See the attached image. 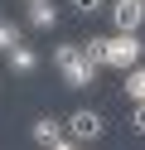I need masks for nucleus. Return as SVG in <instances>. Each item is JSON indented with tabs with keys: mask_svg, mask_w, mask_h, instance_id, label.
<instances>
[{
	"mask_svg": "<svg viewBox=\"0 0 145 150\" xmlns=\"http://www.w3.org/2000/svg\"><path fill=\"white\" fill-rule=\"evenodd\" d=\"M145 0H111V34H140Z\"/></svg>",
	"mask_w": 145,
	"mask_h": 150,
	"instance_id": "nucleus-4",
	"label": "nucleus"
},
{
	"mask_svg": "<svg viewBox=\"0 0 145 150\" xmlns=\"http://www.w3.org/2000/svg\"><path fill=\"white\" fill-rule=\"evenodd\" d=\"M0 24H5V20H0Z\"/></svg>",
	"mask_w": 145,
	"mask_h": 150,
	"instance_id": "nucleus-14",
	"label": "nucleus"
},
{
	"mask_svg": "<svg viewBox=\"0 0 145 150\" xmlns=\"http://www.w3.org/2000/svg\"><path fill=\"white\" fill-rule=\"evenodd\" d=\"M58 20H63V15H58V5H53V0H34V5H29V15H24V24H29V29H53Z\"/></svg>",
	"mask_w": 145,
	"mask_h": 150,
	"instance_id": "nucleus-6",
	"label": "nucleus"
},
{
	"mask_svg": "<svg viewBox=\"0 0 145 150\" xmlns=\"http://www.w3.org/2000/svg\"><path fill=\"white\" fill-rule=\"evenodd\" d=\"M29 136H34V145H44V150H73V136H68V126L58 116H39L34 126H29Z\"/></svg>",
	"mask_w": 145,
	"mask_h": 150,
	"instance_id": "nucleus-3",
	"label": "nucleus"
},
{
	"mask_svg": "<svg viewBox=\"0 0 145 150\" xmlns=\"http://www.w3.org/2000/svg\"><path fill=\"white\" fill-rule=\"evenodd\" d=\"M131 126H135V131L145 136V102H135V116H131Z\"/></svg>",
	"mask_w": 145,
	"mask_h": 150,
	"instance_id": "nucleus-12",
	"label": "nucleus"
},
{
	"mask_svg": "<svg viewBox=\"0 0 145 150\" xmlns=\"http://www.w3.org/2000/svg\"><path fill=\"white\" fill-rule=\"evenodd\" d=\"M82 53L97 63V68H106V63H111V34H97V39H87V44H82Z\"/></svg>",
	"mask_w": 145,
	"mask_h": 150,
	"instance_id": "nucleus-7",
	"label": "nucleus"
},
{
	"mask_svg": "<svg viewBox=\"0 0 145 150\" xmlns=\"http://www.w3.org/2000/svg\"><path fill=\"white\" fill-rule=\"evenodd\" d=\"M53 68H58V78H63L68 87H92V78L102 73L82 49H73V44H58L53 49Z\"/></svg>",
	"mask_w": 145,
	"mask_h": 150,
	"instance_id": "nucleus-1",
	"label": "nucleus"
},
{
	"mask_svg": "<svg viewBox=\"0 0 145 150\" xmlns=\"http://www.w3.org/2000/svg\"><path fill=\"white\" fill-rule=\"evenodd\" d=\"M24 5H34V0H24Z\"/></svg>",
	"mask_w": 145,
	"mask_h": 150,
	"instance_id": "nucleus-13",
	"label": "nucleus"
},
{
	"mask_svg": "<svg viewBox=\"0 0 145 150\" xmlns=\"http://www.w3.org/2000/svg\"><path fill=\"white\" fill-rule=\"evenodd\" d=\"M63 126H68V136H73V145H92V140H102V136H106L102 111H73Z\"/></svg>",
	"mask_w": 145,
	"mask_h": 150,
	"instance_id": "nucleus-2",
	"label": "nucleus"
},
{
	"mask_svg": "<svg viewBox=\"0 0 145 150\" xmlns=\"http://www.w3.org/2000/svg\"><path fill=\"white\" fill-rule=\"evenodd\" d=\"M140 53H145V44H140V34H111V63L106 68H135L140 63Z\"/></svg>",
	"mask_w": 145,
	"mask_h": 150,
	"instance_id": "nucleus-5",
	"label": "nucleus"
},
{
	"mask_svg": "<svg viewBox=\"0 0 145 150\" xmlns=\"http://www.w3.org/2000/svg\"><path fill=\"white\" fill-rule=\"evenodd\" d=\"M19 44V24H0V49H15Z\"/></svg>",
	"mask_w": 145,
	"mask_h": 150,
	"instance_id": "nucleus-11",
	"label": "nucleus"
},
{
	"mask_svg": "<svg viewBox=\"0 0 145 150\" xmlns=\"http://www.w3.org/2000/svg\"><path fill=\"white\" fill-rule=\"evenodd\" d=\"M126 97H131V102H145V63L126 68Z\"/></svg>",
	"mask_w": 145,
	"mask_h": 150,
	"instance_id": "nucleus-9",
	"label": "nucleus"
},
{
	"mask_svg": "<svg viewBox=\"0 0 145 150\" xmlns=\"http://www.w3.org/2000/svg\"><path fill=\"white\" fill-rule=\"evenodd\" d=\"M5 58H10V68H15V73H34V68H39V53H34V49H24V44L5 49Z\"/></svg>",
	"mask_w": 145,
	"mask_h": 150,
	"instance_id": "nucleus-8",
	"label": "nucleus"
},
{
	"mask_svg": "<svg viewBox=\"0 0 145 150\" xmlns=\"http://www.w3.org/2000/svg\"><path fill=\"white\" fill-rule=\"evenodd\" d=\"M106 0H73V15H102Z\"/></svg>",
	"mask_w": 145,
	"mask_h": 150,
	"instance_id": "nucleus-10",
	"label": "nucleus"
}]
</instances>
